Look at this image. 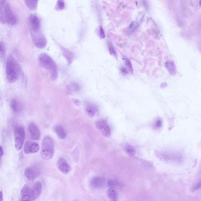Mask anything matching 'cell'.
Listing matches in <instances>:
<instances>
[{
    "mask_svg": "<svg viewBox=\"0 0 201 201\" xmlns=\"http://www.w3.org/2000/svg\"><path fill=\"white\" fill-rule=\"evenodd\" d=\"M65 7V4L64 1H58L57 3L55 9L57 10H61Z\"/></svg>",
    "mask_w": 201,
    "mask_h": 201,
    "instance_id": "cell-27",
    "label": "cell"
},
{
    "mask_svg": "<svg viewBox=\"0 0 201 201\" xmlns=\"http://www.w3.org/2000/svg\"><path fill=\"white\" fill-rule=\"evenodd\" d=\"M5 1H1V21L9 25L16 24L18 19L16 15L8 5L5 4Z\"/></svg>",
    "mask_w": 201,
    "mask_h": 201,
    "instance_id": "cell-3",
    "label": "cell"
},
{
    "mask_svg": "<svg viewBox=\"0 0 201 201\" xmlns=\"http://www.w3.org/2000/svg\"><path fill=\"white\" fill-rule=\"evenodd\" d=\"M1 201H3V194L1 191Z\"/></svg>",
    "mask_w": 201,
    "mask_h": 201,
    "instance_id": "cell-37",
    "label": "cell"
},
{
    "mask_svg": "<svg viewBox=\"0 0 201 201\" xmlns=\"http://www.w3.org/2000/svg\"><path fill=\"white\" fill-rule=\"evenodd\" d=\"M38 60L40 66L47 70L52 80H56L58 76L57 67L52 58L47 54L42 53L38 57Z\"/></svg>",
    "mask_w": 201,
    "mask_h": 201,
    "instance_id": "cell-2",
    "label": "cell"
},
{
    "mask_svg": "<svg viewBox=\"0 0 201 201\" xmlns=\"http://www.w3.org/2000/svg\"><path fill=\"white\" fill-rule=\"evenodd\" d=\"M24 175L26 177L27 182L28 185H31L34 182L35 175L32 169L28 168L24 171Z\"/></svg>",
    "mask_w": 201,
    "mask_h": 201,
    "instance_id": "cell-17",
    "label": "cell"
},
{
    "mask_svg": "<svg viewBox=\"0 0 201 201\" xmlns=\"http://www.w3.org/2000/svg\"><path fill=\"white\" fill-rule=\"evenodd\" d=\"M96 126L105 137H109L111 134V130L108 123L104 120H100L96 122Z\"/></svg>",
    "mask_w": 201,
    "mask_h": 201,
    "instance_id": "cell-7",
    "label": "cell"
},
{
    "mask_svg": "<svg viewBox=\"0 0 201 201\" xmlns=\"http://www.w3.org/2000/svg\"><path fill=\"white\" fill-rule=\"evenodd\" d=\"M40 149L39 145L36 142L27 141L24 145V151L25 154L35 153Z\"/></svg>",
    "mask_w": 201,
    "mask_h": 201,
    "instance_id": "cell-8",
    "label": "cell"
},
{
    "mask_svg": "<svg viewBox=\"0 0 201 201\" xmlns=\"http://www.w3.org/2000/svg\"><path fill=\"white\" fill-rule=\"evenodd\" d=\"M54 152V143L53 139L49 136H45L42 142L40 156L42 159L49 160L53 156Z\"/></svg>",
    "mask_w": 201,
    "mask_h": 201,
    "instance_id": "cell-4",
    "label": "cell"
},
{
    "mask_svg": "<svg viewBox=\"0 0 201 201\" xmlns=\"http://www.w3.org/2000/svg\"><path fill=\"white\" fill-rule=\"evenodd\" d=\"M104 179L102 177H94L91 180L90 183L91 186L95 188H100L104 185Z\"/></svg>",
    "mask_w": 201,
    "mask_h": 201,
    "instance_id": "cell-15",
    "label": "cell"
},
{
    "mask_svg": "<svg viewBox=\"0 0 201 201\" xmlns=\"http://www.w3.org/2000/svg\"><path fill=\"white\" fill-rule=\"evenodd\" d=\"M62 51L64 56L66 57V59L68 61L69 65L71 63L74 59V55L72 53L67 50V49H65L63 47H62Z\"/></svg>",
    "mask_w": 201,
    "mask_h": 201,
    "instance_id": "cell-19",
    "label": "cell"
},
{
    "mask_svg": "<svg viewBox=\"0 0 201 201\" xmlns=\"http://www.w3.org/2000/svg\"><path fill=\"white\" fill-rule=\"evenodd\" d=\"M201 188V181H199L192 188V191H196Z\"/></svg>",
    "mask_w": 201,
    "mask_h": 201,
    "instance_id": "cell-32",
    "label": "cell"
},
{
    "mask_svg": "<svg viewBox=\"0 0 201 201\" xmlns=\"http://www.w3.org/2000/svg\"><path fill=\"white\" fill-rule=\"evenodd\" d=\"M107 194L111 201H118V193L114 187H111L108 189Z\"/></svg>",
    "mask_w": 201,
    "mask_h": 201,
    "instance_id": "cell-16",
    "label": "cell"
},
{
    "mask_svg": "<svg viewBox=\"0 0 201 201\" xmlns=\"http://www.w3.org/2000/svg\"><path fill=\"white\" fill-rule=\"evenodd\" d=\"M31 35L33 42L37 47L39 49L45 48L47 45V40L44 35L40 33L39 31H32Z\"/></svg>",
    "mask_w": 201,
    "mask_h": 201,
    "instance_id": "cell-6",
    "label": "cell"
},
{
    "mask_svg": "<svg viewBox=\"0 0 201 201\" xmlns=\"http://www.w3.org/2000/svg\"><path fill=\"white\" fill-rule=\"evenodd\" d=\"M6 78L9 83H14L18 80L20 73V68L18 62L12 56L7 58L6 65Z\"/></svg>",
    "mask_w": 201,
    "mask_h": 201,
    "instance_id": "cell-1",
    "label": "cell"
},
{
    "mask_svg": "<svg viewBox=\"0 0 201 201\" xmlns=\"http://www.w3.org/2000/svg\"><path fill=\"white\" fill-rule=\"evenodd\" d=\"M15 147L19 150L21 149L25 138V132L24 127L20 125L16 126L14 129Z\"/></svg>",
    "mask_w": 201,
    "mask_h": 201,
    "instance_id": "cell-5",
    "label": "cell"
},
{
    "mask_svg": "<svg viewBox=\"0 0 201 201\" xmlns=\"http://www.w3.org/2000/svg\"><path fill=\"white\" fill-rule=\"evenodd\" d=\"M32 199L30 195H25L22 196L21 201H32Z\"/></svg>",
    "mask_w": 201,
    "mask_h": 201,
    "instance_id": "cell-33",
    "label": "cell"
},
{
    "mask_svg": "<svg viewBox=\"0 0 201 201\" xmlns=\"http://www.w3.org/2000/svg\"><path fill=\"white\" fill-rule=\"evenodd\" d=\"M199 5L200 6H201V1H200L199 2Z\"/></svg>",
    "mask_w": 201,
    "mask_h": 201,
    "instance_id": "cell-38",
    "label": "cell"
},
{
    "mask_svg": "<svg viewBox=\"0 0 201 201\" xmlns=\"http://www.w3.org/2000/svg\"><path fill=\"white\" fill-rule=\"evenodd\" d=\"M165 67L172 76H175L176 73V65L174 62L172 61H167L165 63Z\"/></svg>",
    "mask_w": 201,
    "mask_h": 201,
    "instance_id": "cell-18",
    "label": "cell"
},
{
    "mask_svg": "<svg viewBox=\"0 0 201 201\" xmlns=\"http://www.w3.org/2000/svg\"><path fill=\"white\" fill-rule=\"evenodd\" d=\"M3 154H4V152H3V148L1 146V148H0V155H1V157H2Z\"/></svg>",
    "mask_w": 201,
    "mask_h": 201,
    "instance_id": "cell-35",
    "label": "cell"
},
{
    "mask_svg": "<svg viewBox=\"0 0 201 201\" xmlns=\"http://www.w3.org/2000/svg\"><path fill=\"white\" fill-rule=\"evenodd\" d=\"M80 87L79 84L76 83H72L69 85L68 87V90L70 92H73L78 91L80 90Z\"/></svg>",
    "mask_w": 201,
    "mask_h": 201,
    "instance_id": "cell-25",
    "label": "cell"
},
{
    "mask_svg": "<svg viewBox=\"0 0 201 201\" xmlns=\"http://www.w3.org/2000/svg\"><path fill=\"white\" fill-rule=\"evenodd\" d=\"M124 148L126 152L130 156H134L136 153L135 149L132 145L126 144L124 146Z\"/></svg>",
    "mask_w": 201,
    "mask_h": 201,
    "instance_id": "cell-21",
    "label": "cell"
},
{
    "mask_svg": "<svg viewBox=\"0 0 201 201\" xmlns=\"http://www.w3.org/2000/svg\"><path fill=\"white\" fill-rule=\"evenodd\" d=\"M99 36L101 39H104L105 38V33L103 28L101 26L99 27Z\"/></svg>",
    "mask_w": 201,
    "mask_h": 201,
    "instance_id": "cell-29",
    "label": "cell"
},
{
    "mask_svg": "<svg viewBox=\"0 0 201 201\" xmlns=\"http://www.w3.org/2000/svg\"><path fill=\"white\" fill-rule=\"evenodd\" d=\"M42 185L40 181H37L33 185L30 190V196L32 201L35 200L39 197L41 193Z\"/></svg>",
    "mask_w": 201,
    "mask_h": 201,
    "instance_id": "cell-10",
    "label": "cell"
},
{
    "mask_svg": "<svg viewBox=\"0 0 201 201\" xmlns=\"http://www.w3.org/2000/svg\"><path fill=\"white\" fill-rule=\"evenodd\" d=\"M31 189L28 185H24L21 189V196L25 195H30Z\"/></svg>",
    "mask_w": 201,
    "mask_h": 201,
    "instance_id": "cell-23",
    "label": "cell"
},
{
    "mask_svg": "<svg viewBox=\"0 0 201 201\" xmlns=\"http://www.w3.org/2000/svg\"><path fill=\"white\" fill-rule=\"evenodd\" d=\"M25 3L27 6L32 10H35L37 8V1H26Z\"/></svg>",
    "mask_w": 201,
    "mask_h": 201,
    "instance_id": "cell-22",
    "label": "cell"
},
{
    "mask_svg": "<svg viewBox=\"0 0 201 201\" xmlns=\"http://www.w3.org/2000/svg\"><path fill=\"white\" fill-rule=\"evenodd\" d=\"M29 21L32 31H38L40 28V21L38 17L36 15L31 14L30 16Z\"/></svg>",
    "mask_w": 201,
    "mask_h": 201,
    "instance_id": "cell-11",
    "label": "cell"
},
{
    "mask_svg": "<svg viewBox=\"0 0 201 201\" xmlns=\"http://www.w3.org/2000/svg\"><path fill=\"white\" fill-rule=\"evenodd\" d=\"M123 60L124 62L125 65H126V67L129 69V71L132 73L133 72V68L130 61L126 57H124Z\"/></svg>",
    "mask_w": 201,
    "mask_h": 201,
    "instance_id": "cell-24",
    "label": "cell"
},
{
    "mask_svg": "<svg viewBox=\"0 0 201 201\" xmlns=\"http://www.w3.org/2000/svg\"><path fill=\"white\" fill-rule=\"evenodd\" d=\"M28 130L30 138L32 140H38L40 138V132L35 124L34 123H31L29 125Z\"/></svg>",
    "mask_w": 201,
    "mask_h": 201,
    "instance_id": "cell-9",
    "label": "cell"
},
{
    "mask_svg": "<svg viewBox=\"0 0 201 201\" xmlns=\"http://www.w3.org/2000/svg\"><path fill=\"white\" fill-rule=\"evenodd\" d=\"M109 51L110 54L111 55H113L117 59V52L115 51L114 47L111 43H109Z\"/></svg>",
    "mask_w": 201,
    "mask_h": 201,
    "instance_id": "cell-26",
    "label": "cell"
},
{
    "mask_svg": "<svg viewBox=\"0 0 201 201\" xmlns=\"http://www.w3.org/2000/svg\"><path fill=\"white\" fill-rule=\"evenodd\" d=\"M162 121L161 120V119H157L155 123L154 124V127L155 129H158L160 128V127L162 126Z\"/></svg>",
    "mask_w": 201,
    "mask_h": 201,
    "instance_id": "cell-30",
    "label": "cell"
},
{
    "mask_svg": "<svg viewBox=\"0 0 201 201\" xmlns=\"http://www.w3.org/2000/svg\"><path fill=\"white\" fill-rule=\"evenodd\" d=\"M72 99V102L75 105L78 107H80L81 105V101L79 99H76V98H73Z\"/></svg>",
    "mask_w": 201,
    "mask_h": 201,
    "instance_id": "cell-34",
    "label": "cell"
},
{
    "mask_svg": "<svg viewBox=\"0 0 201 201\" xmlns=\"http://www.w3.org/2000/svg\"><path fill=\"white\" fill-rule=\"evenodd\" d=\"M59 169L62 173L67 174L71 170V167L64 158H60L57 162Z\"/></svg>",
    "mask_w": 201,
    "mask_h": 201,
    "instance_id": "cell-12",
    "label": "cell"
},
{
    "mask_svg": "<svg viewBox=\"0 0 201 201\" xmlns=\"http://www.w3.org/2000/svg\"><path fill=\"white\" fill-rule=\"evenodd\" d=\"M11 107L12 111L16 114L20 113L22 110V104L17 99H12L11 102Z\"/></svg>",
    "mask_w": 201,
    "mask_h": 201,
    "instance_id": "cell-13",
    "label": "cell"
},
{
    "mask_svg": "<svg viewBox=\"0 0 201 201\" xmlns=\"http://www.w3.org/2000/svg\"><path fill=\"white\" fill-rule=\"evenodd\" d=\"M139 24L138 22H136V21H133V22L131 23V24H130V26H129V32H133L137 28Z\"/></svg>",
    "mask_w": 201,
    "mask_h": 201,
    "instance_id": "cell-28",
    "label": "cell"
},
{
    "mask_svg": "<svg viewBox=\"0 0 201 201\" xmlns=\"http://www.w3.org/2000/svg\"><path fill=\"white\" fill-rule=\"evenodd\" d=\"M98 111V109L97 106L93 104L89 105L88 106L86 109V112L91 117L94 116Z\"/></svg>",
    "mask_w": 201,
    "mask_h": 201,
    "instance_id": "cell-20",
    "label": "cell"
},
{
    "mask_svg": "<svg viewBox=\"0 0 201 201\" xmlns=\"http://www.w3.org/2000/svg\"><path fill=\"white\" fill-rule=\"evenodd\" d=\"M5 46L4 43L2 42L1 43V50H0V53H1V59H2V58L4 57L5 56Z\"/></svg>",
    "mask_w": 201,
    "mask_h": 201,
    "instance_id": "cell-31",
    "label": "cell"
},
{
    "mask_svg": "<svg viewBox=\"0 0 201 201\" xmlns=\"http://www.w3.org/2000/svg\"><path fill=\"white\" fill-rule=\"evenodd\" d=\"M54 131L58 137L61 140H63L67 136V133L65 129L61 125H57L54 128Z\"/></svg>",
    "mask_w": 201,
    "mask_h": 201,
    "instance_id": "cell-14",
    "label": "cell"
},
{
    "mask_svg": "<svg viewBox=\"0 0 201 201\" xmlns=\"http://www.w3.org/2000/svg\"><path fill=\"white\" fill-rule=\"evenodd\" d=\"M121 70L122 72L123 73V74H127V70L125 68H121Z\"/></svg>",
    "mask_w": 201,
    "mask_h": 201,
    "instance_id": "cell-36",
    "label": "cell"
}]
</instances>
